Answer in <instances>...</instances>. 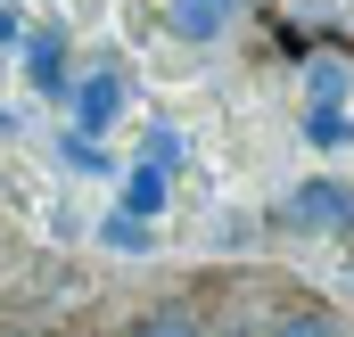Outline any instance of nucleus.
Segmentation results:
<instances>
[{
	"instance_id": "39448f33",
	"label": "nucleus",
	"mask_w": 354,
	"mask_h": 337,
	"mask_svg": "<svg viewBox=\"0 0 354 337\" xmlns=\"http://www.w3.org/2000/svg\"><path fill=\"white\" fill-rule=\"evenodd\" d=\"M132 337H206V329H198L189 313H149V321H140Z\"/></svg>"
},
{
	"instance_id": "0eeeda50",
	"label": "nucleus",
	"mask_w": 354,
	"mask_h": 337,
	"mask_svg": "<svg viewBox=\"0 0 354 337\" xmlns=\"http://www.w3.org/2000/svg\"><path fill=\"white\" fill-rule=\"evenodd\" d=\"M25 58H33V83H41V90H58V41H50V33H41Z\"/></svg>"
},
{
	"instance_id": "20e7f679",
	"label": "nucleus",
	"mask_w": 354,
	"mask_h": 337,
	"mask_svg": "<svg viewBox=\"0 0 354 337\" xmlns=\"http://www.w3.org/2000/svg\"><path fill=\"white\" fill-rule=\"evenodd\" d=\"M272 337H338V321H330L322 305H297V313H280V321H272Z\"/></svg>"
},
{
	"instance_id": "423d86ee",
	"label": "nucleus",
	"mask_w": 354,
	"mask_h": 337,
	"mask_svg": "<svg viewBox=\"0 0 354 337\" xmlns=\"http://www.w3.org/2000/svg\"><path fill=\"white\" fill-rule=\"evenodd\" d=\"M124 198H132V214H157V206H165V173H132Z\"/></svg>"
},
{
	"instance_id": "6e6552de",
	"label": "nucleus",
	"mask_w": 354,
	"mask_h": 337,
	"mask_svg": "<svg viewBox=\"0 0 354 337\" xmlns=\"http://www.w3.org/2000/svg\"><path fill=\"white\" fill-rule=\"evenodd\" d=\"M17 41H25V17H17V8H0V50H17Z\"/></svg>"
},
{
	"instance_id": "f03ea898",
	"label": "nucleus",
	"mask_w": 354,
	"mask_h": 337,
	"mask_svg": "<svg viewBox=\"0 0 354 337\" xmlns=\"http://www.w3.org/2000/svg\"><path fill=\"white\" fill-rule=\"evenodd\" d=\"M115 99H124V83H115L107 66H99V75H83V83H75V107H83V132H99V124L115 115Z\"/></svg>"
},
{
	"instance_id": "7ed1b4c3",
	"label": "nucleus",
	"mask_w": 354,
	"mask_h": 337,
	"mask_svg": "<svg viewBox=\"0 0 354 337\" xmlns=\"http://www.w3.org/2000/svg\"><path fill=\"white\" fill-rule=\"evenodd\" d=\"M239 0H174V33L189 41H206V33H223V17H231Z\"/></svg>"
},
{
	"instance_id": "f257e3e1",
	"label": "nucleus",
	"mask_w": 354,
	"mask_h": 337,
	"mask_svg": "<svg viewBox=\"0 0 354 337\" xmlns=\"http://www.w3.org/2000/svg\"><path fill=\"white\" fill-rule=\"evenodd\" d=\"M288 222H305V231H346V222H354V189H338V181L288 189Z\"/></svg>"
}]
</instances>
